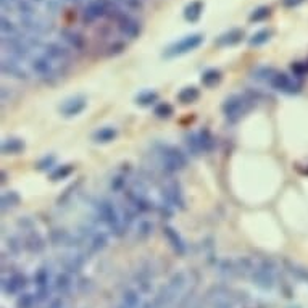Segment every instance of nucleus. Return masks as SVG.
Instances as JSON below:
<instances>
[{
	"label": "nucleus",
	"instance_id": "obj_1",
	"mask_svg": "<svg viewBox=\"0 0 308 308\" xmlns=\"http://www.w3.org/2000/svg\"><path fill=\"white\" fill-rule=\"evenodd\" d=\"M94 210H96L97 224L102 223L110 231V234L121 238L126 228H124L121 213L116 208V205L108 199H99L97 202H94Z\"/></svg>",
	"mask_w": 308,
	"mask_h": 308
},
{
	"label": "nucleus",
	"instance_id": "obj_2",
	"mask_svg": "<svg viewBox=\"0 0 308 308\" xmlns=\"http://www.w3.org/2000/svg\"><path fill=\"white\" fill-rule=\"evenodd\" d=\"M187 284H189L187 273H184V271L174 273L171 276V279L168 281L167 286H163L155 295V299L152 302L153 308H170L177 299H181V295L186 291Z\"/></svg>",
	"mask_w": 308,
	"mask_h": 308
},
{
	"label": "nucleus",
	"instance_id": "obj_3",
	"mask_svg": "<svg viewBox=\"0 0 308 308\" xmlns=\"http://www.w3.org/2000/svg\"><path fill=\"white\" fill-rule=\"evenodd\" d=\"M157 155L160 165L167 173H177L187 167V157L174 145L160 144Z\"/></svg>",
	"mask_w": 308,
	"mask_h": 308
},
{
	"label": "nucleus",
	"instance_id": "obj_4",
	"mask_svg": "<svg viewBox=\"0 0 308 308\" xmlns=\"http://www.w3.org/2000/svg\"><path fill=\"white\" fill-rule=\"evenodd\" d=\"M276 270L277 266L271 258L262 260L250 276L253 286H257L262 291H271L276 286Z\"/></svg>",
	"mask_w": 308,
	"mask_h": 308
},
{
	"label": "nucleus",
	"instance_id": "obj_5",
	"mask_svg": "<svg viewBox=\"0 0 308 308\" xmlns=\"http://www.w3.org/2000/svg\"><path fill=\"white\" fill-rule=\"evenodd\" d=\"M204 39H205L204 34H199V33L184 35L182 39L168 45L163 52V57L165 58H176V57L186 55V53H189V52H194L195 49H199V47L204 44Z\"/></svg>",
	"mask_w": 308,
	"mask_h": 308
},
{
	"label": "nucleus",
	"instance_id": "obj_6",
	"mask_svg": "<svg viewBox=\"0 0 308 308\" xmlns=\"http://www.w3.org/2000/svg\"><path fill=\"white\" fill-rule=\"evenodd\" d=\"M205 302L213 308H233L239 304L238 292H233L226 286H213L205 295Z\"/></svg>",
	"mask_w": 308,
	"mask_h": 308
},
{
	"label": "nucleus",
	"instance_id": "obj_7",
	"mask_svg": "<svg viewBox=\"0 0 308 308\" xmlns=\"http://www.w3.org/2000/svg\"><path fill=\"white\" fill-rule=\"evenodd\" d=\"M250 102H253L252 99H248L245 96H239V94H233V96H229L224 100L221 110L229 123H238L245 115V111L250 106Z\"/></svg>",
	"mask_w": 308,
	"mask_h": 308
},
{
	"label": "nucleus",
	"instance_id": "obj_8",
	"mask_svg": "<svg viewBox=\"0 0 308 308\" xmlns=\"http://www.w3.org/2000/svg\"><path fill=\"white\" fill-rule=\"evenodd\" d=\"M18 226L21 228L23 234V242H25V248L31 253H40L45 250V239L40 236L37 231L34 229V223L29 218H23L18 221Z\"/></svg>",
	"mask_w": 308,
	"mask_h": 308
},
{
	"label": "nucleus",
	"instance_id": "obj_9",
	"mask_svg": "<svg viewBox=\"0 0 308 308\" xmlns=\"http://www.w3.org/2000/svg\"><path fill=\"white\" fill-rule=\"evenodd\" d=\"M28 63H29V69H31L37 78L44 79V81H53L62 74V71L58 69L55 65L44 55V53L33 55V58Z\"/></svg>",
	"mask_w": 308,
	"mask_h": 308
},
{
	"label": "nucleus",
	"instance_id": "obj_10",
	"mask_svg": "<svg viewBox=\"0 0 308 308\" xmlns=\"http://www.w3.org/2000/svg\"><path fill=\"white\" fill-rule=\"evenodd\" d=\"M39 52L44 53L60 71H63L69 65V60H71L69 47H67L62 42H45Z\"/></svg>",
	"mask_w": 308,
	"mask_h": 308
},
{
	"label": "nucleus",
	"instance_id": "obj_11",
	"mask_svg": "<svg viewBox=\"0 0 308 308\" xmlns=\"http://www.w3.org/2000/svg\"><path fill=\"white\" fill-rule=\"evenodd\" d=\"M53 279H55V277L52 276V270L47 265L39 266V268L35 270V273L33 276V282L35 286L34 294H35V297H37L39 304H42V302H45L47 299H49V295L52 292Z\"/></svg>",
	"mask_w": 308,
	"mask_h": 308
},
{
	"label": "nucleus",
	"instance_id": "obj_12",
	"mask_svg": "<svg viewBox=\"0 0 308 308\" xmlns=\"http://www.w3.org/2000/svg\"><path fill=\"white\" fill-rule=\"evenodd\" d=\"M160 194H162L163 204L173 206V208H179V210L186 208L184 194H182V189L176 181H173V179L165 181L162 184V189H160Z\"/></svg>",
	"mask_w": 308,
	"mask_h": 308
},
{
	"label": "nucleus",
	"instance_id": "obj_13",
	"mask_svg": "<svg viewBox=\"0 0 308 308\" xmlns=\"http://www.w3.org/2000/svg\"><path fill=\"white\" fill-rule=\"evenodd\" d=\"M126 204L131 206L136 213H150L155 210V204L152 202L147 191H139V189H129L124 192Z\"/></svg>",
	"mask_w": 308,
	"mask_h": 308
},
{
	"label": "nucleus",
	"instance_id": "obj_14",
	"mask_svg": "<svg viewBox=\"0 0 308 308\" xmlns=\"http://www.w3.org/2000/svg\"><path fill=\"white\" fill-rule=\"evenodd\" d=\"M29 281L26 274L20 273V271H15L8 276L2 277V292L5 295H20L28 289Z\"/></svg>",
	"mask_w": 308,
	"mask_h": 308
},
{
	"label": "nucleus",
	"instance_id": "obj_15",
	"mask_svg": "<svg viewBox=\"0 0 308 308\" xmlns=\"http://www.w3.org/2000/svg\"><path fill=\"white\" fill-rule=\"evenodd\" d=\"M23 62L16 60V58H11L8 55H2V63H0V69H2L3 76H8V78H15L20 81H28L29 79V73L28 69L23 68Z\"/></svg>",
	"mask_w": 308,
	"mask_h": 308
},
{
	"label": "nucleus",
	"instance_id": "obj_16",
	"mask_svg": "<svg viewBox=\"0 0 308 308\" xmlns=\"http://www.w3.org/2000/svg\"><path fill=\"white\" fill-rule=\"evenodd\" d=\"M87 262V252L86 250H71L67 255L60 258V265L63 266L65 271H68L71 274H76L84 268Z\"/></svg>",
	"mask_w": 308,
	"mask_h": 308
},
{
	"label": "nucleus",
	"instance_id": "obj_17",
	"mask_svg": "<svg viewBox=\"0 0 308 308\" xmlns=\"http://www.w3.org/2000/svg\"><path fill=\"white\" fill-rule=\"evenodd\" d=\"M270 86L276 89V91H279L282 94H287V96H294V94H299L300 92V82L297 79L291 78L289 74L286 73H276L274 78L271 79Z\"/></svg>",
	"mask_w": 308,
	"mask_h": 308
},
{
	"label": "nucleus",
	"instance_id": "obj_18",
	"mask_svg": "<svg viewBox=\"0 0 308 308\" xmlns=\"http://www.w3.org/2000/svg\"><path fill=\"white\" fill-rule=\"evenodd\" d=\"M118 31L126 39H136L140 34V23L129 13H124L116 20Z\"/></svg>",
	"mask_w": 308,
	"mask_h": 308
},
{
	"label": "nucleus",
	"instance_id": "obj_19",
	"mask_svg": "<svg viewBox=\"0 0 308 308\" xmlns=\"http://www.w3.org/2000/svg\"><path fill=\"white\" fill-rule=\"evenodd\" d=\"M86 106H87V100L82 96H76V97L65 100L60 105V113L65 118H73V116L81 115L82 111L86 110Z\"/></svg>",
	"mask_w": 308,
	"mask_h": 308
},
{
	"label": "nucleus",
	"instance_id": "obj_20",
	"mask_svg": "<svg viewBox=\"0 0 308 308\" xmlns=\"http://www.w3.org/2000/svg\"><path fill=\"white\" fill-rule=\"evenodd\" d=\"M163 236L167 238L168 244L174 250V253H177L179 257H184L186 255V253H187V244L184 242V239H182V236L177 233L174 228L165 226L163 228Z\"/></svg>",
	"mask_w": 308,
	"mask_h": 308
},
{
	"label": "nucleus",
	"instance_id": "obj_21",
	"mask_svg": "<svg viewBox=\"0 0 308 308\" xmlns=\"http://www.w3.org/2000/svg\"><path fill=\"white\" fill-rule=\"evenodd\" d=\"M60 40H63V44L69 47L71 50H82L86 47V40L84 37L76 33L74 29H68V28H63L60 29Z\"/></svg>",
	"mask_w": 308,
	"mask_h": 308
},
{
	"label": "nucleus",
	"instance_id": "obj_22",
	"mask_svg": "<svg viewBox=\"0 0 308 308\" xmlns=\"http://www.w3.org/2000/svg\"><path fill=\"white\" fill-rule=\"evenodd\" d=\"M53 289L60 295H69L74 289V277L68 271H62L53 279Z\"/></svg>",
	"mask_w": 308,
	"mask_h": 308
},
{
	"label": "nucleus",
	"instance_id": "obj_23",
	"mask_svg": "<svg viewBox=\"0 0 308 308\" xmlns=\"http://www.w3.org/2000/svg\"><path fill=\"white\" fill-rule=\"evenodd\" d=\"M242 39H244V31L239 28H233V29H229V31L223 33L221 35H218L215 44L218 47H233V45H238Z\"/></svg>",
	"mask_w": 308,
	"mask_h": 308
},
{
	"label": "nucleus",
	"instance_id": "obj_24",
	"mask_svg": "<svg viewBox=\"0 0 308 308\" xmlns=\"http://www.w3.org/2000/svg\"><path fill=\"white\" fill-rule=\"evenodd\" d=\"M216 271H218V274L226 281H233V279H236V277H239L238 276V266H236V260H233V258L220 260L218 265H216Z\"/></svg>",
	"mask_w": 308,
	"mask_h": 308
},
{
	"label": "nucleus",
	"instance_id": "obj_25",
	"mask_svg": "<svg viewBox=\"0 0 308 308\" xmlns=\"http://www.w3.org/2000/svg\"><path fill=\"white\" fill-rule=\"evenodd\" d=\"M134 282L137 286V291L140 294H150L153 289V277L147 270H137L134 274Z\"/></svg>",
	"mask_w": 308,
	"mask_h": 308
},
{
	"label": "nucleus",
	"instance_id": "obj_26",
	"mask_svg": "<svg viewBox=\"0 0 308 308\" xmlns=\"http://www.w3.org/2000/svg\"><path fill=\"white\" fill-rule=\"evenodd\" d=\"M116 136H118V129L115 126H103L99 128L92 134V140L97 142V144H108V142L116 139Z\"/></svg>",
	"mask_w": 308,
	"mask_h": 308
},
{
	"label": "nucleus",
	"instance_id": "obj_27",
	"mask_svg": "<svg viewBox=\"0 0 308 308\" xmlns=\"http://www.w3.org/2000/svg\"><path fill=\"white\" fill-rule=\"evenodd\" d=\"M25 150V140L18 137H8L2 140V153L3 155H18Z\"/></svg>",
	"mask_w": 308,
	"mask_h": 308
},
{
	"label": "nucleus",
	"instance_id": "obj_28",
	"mask_svg": "<svg viewBox=\"0 0 308 308\" xmlns=\"http://www.w3.org/2000/svg\"><path fill=\"white\" fill-rule=\"evenodd\" d=\"M236 266H238L239 277H250L257 268V263L253 262L250 257H240V258H236Z\"/></svg>",
	"mask_w": 308,
	"mask_h": 308
},
{
	"label": "nucleus",
	"instance_id": "obj_29",
	"mask_svg": "<svg viewBox=\"0 0 308 308\" xmlns=\"http://www.w3.org/2000/svg\"><path fill=\"white\" fill-rule=\"evenodd\" d=\"M202 11H204V2L202 0H194L187 5L184 8V18L186 21L189 23H197L200 20V16H202Z\"/></svg>",
	"mask_w": 308,
	"mask_h": 308
},
{
	"label": "nucleus",
	"instance_id": "obj_30",
	"mask_svg": "<svg viewBox=\"0 0 308 308\" xmlns=\"http://www.w3.org/2000/svg\"><path fill=\"white\" fill-rule=\"evenodd\" d=\"M120 305L124 308H140V292L136 289H126L121 295Z\"/></svg>",
	"mask_w": 308,
	"mask_h": 308
},
{
	"label": "nucleus",
	"instance_id": "obj_31",
	"mask_svg": "<svg viewBox=\"0 0 308 308\" xmlns=\"http://www.w3.org/2000/svg\"><path fill=\"white\" fill-rule=\"evenodd\" d=\"M184 142H186V147H187V152L191 153L192 157H199L202 155V145H200V139H199V134L197 133H189L186 134L184 137Z\"/></svg>",
	"mask_w": 308,
	"mask_h": 308
},
{
	"label": "nucleus",
	"instance_id": "obj_32",
	"mask_svg": "<svg viewBox=\"0 0 308 308\" xmlns=\"http://www.w3.org/2000/svg\"><path fill=\"white\" fill-rule=\"evenodd\" d=\"M199 97H200V91L195 86H187L184 89H181V92L177 94V100L184 105L197 102Z\"/></svg>",
	"mask_w": 308,
	"mask_h": 308
},
{
	"label": "nucleus",
	"instance_id": "obj_33",
	"mask_svg": "<svg viewBox=\"0 0 308 308\" xmlns=\"http://www.w3.org/2000/svg\"><path fill=\"white\" fill-rule=\"evenodd\" d=\"M223 79L221 76V71L220 69H215V68H210L202 73V78H200V81H202V84L205 87H215L216 84H220Z\"/></svg>",
	"mask_w": 308,
	"mask_h": 308
},
{
	"label": "nucleus",
	"instance_id": "obj_34",
	"mask_svg": "<svg viewBox=\"0 0 308 308\" xmlns=\"http://www.w3.org/2000/svg\"><path fill=\"white\" fill-rule=\"evenodd\" d=\"M197 134H199V139H200V145H202V152L210 153L216 145L215 137H213V134L210 133V129L204 128V129H200Z\"/></svg>",
	"mask_w": 308,
	"mask_h": 308
},
{
	"label": "nucleus",
	"instance_id": "obj_35",
	"mask_svg": "<svg viewBox=\"0 0 308 308\" xmlns=\"http://www.w3.org/2000/svg\"><path fill=\"white\" fill-rule=\"evenodd\" d=\"M286 268L294 279H297L300 282H308V268H304V266L292 262H286Z\"/></svg>",
	"mask_w": 308,
	"mask_h": 308
},
{
	"label": "nucleus",
	"instance_id": "obj_36",
	"mask_svg": "<svg viewBox=\"0 0 308 308\" xmlns=\"http://www.w3.org/2000/svg\"><path fill=\"white\" fill-rule=\"evenodd\" d=\"M202 304H204V300L195 294V291H191V292H187L184 297L179 299V307L177 308H202Z\"/></svg>",
	"mask_w": 308,
	"mask_h": 308
},
{
	"label": "nucleus",
	"instance_id": "obj_37",
	"mask_svg": "<svg viewBox=\"0 0 308 308\" xmlns=\"http://www.w3.org/2000/svg\"><path fill=\"white\" fill-rule=\"evenodd\" d=\"M74 167L73 165H60V167H55L50 171V179L52 181H62L67 179L71 174H73Z\"/></svg>",
	"mask_w": 308,
	"mask_h": 308
},
{
	"label": "nucleus",
	"instance_id": "obj_38",
	"mask_svg": "<svg viewBox=\"0 0 308 308\" xmlns=\"http://www.w3.org/2000/svg\"><path fill=\"white\" fill-rule=\"evenodd\" d=\"M277 71L271 67H258L255 71L252 73V78L257 81H263V82H271V79L274 78V74Z\"/></svg>",
	"mask_w": 308,
	"mask_h": 308
},
{
	"label": "nucleus",
	"instance_id": "obj_39",
	"mask_svg": "<svg viewBox=\"0 0 308 308\" xmlns=\"http://www.w3.org/2000/svg\"><path fill=\"white\" fill-rule=\"evenodd\" d=\"M158 102V94L155 91H142L136 96V103L139 106H150Z\"/></svg>",
	"mask_w": 308,
	"mask_h": 308
},
{
	"label": "nucleus",
	"instance_id": "obj_40",
	"mask_svg": "<svg viewBox=\"0 0 308 308\" xmlns=\"http://www.w3.org/2000/svg\"><path fill=\"white\" fill-rule=\"evenodd\" d=\"M153 223L150 220H147V218H142L139 220L137 226H136V236H137L139 239H147L149 236H152L153 233Z\"/></svg>",
	"mask_w": 308,
	"mask_h": 308
},
{
	"label": "nucleus",
	"instance_id": "obj_41",
	"mask_svg": "<svg viewBox=\"0 0 308 308\" xmlns=\"http://www.w3.org/2000/svg\"><path fill=\"white\" fill-rule=\"evenodd\" d=\"M0 204H2V211H7L8 208H13V206L20 204V195H18L15 191H7L2 194Z\"/></svg>",
	"mask_w": 308,
	"mask_h": 308
},
{
	"label": "nucleus",
	"instance_id": "obj_42",
	"mask_svg": "<svg viewBox=\"0 0 308 308\" xmlns=\"http://www.w3.org/2000/svg\"><path fill=\"white\" fill-rule=\"evenodd\" d=\"M37 304V297H35V294L31 292H23L16 299V308H35Z\"/></svg>",
	"mask_w": 308,
	"mask_h": 308
},
{
	"label": "nucleus",
	"instance_id": "obj_43",
	"mask_svg": "<svg viewBox=\"0 0 308 308\" xmlns=\"http://www.w3.org/2000/svg\"><path fill=\"white\" fill-rule=\"evenodd\" d=\"M270 39H271L270 29H260V31H257L250 39H248V44H250V47H260V45L268 42Z\"/></svg>",
	"mask_w": 308,
	"mask_h": 308
},
{
	"label": "nucleus",
	"instance_id": "obj_44",
	"mask_svg": "<svg viewBox=\"0 0 308 308\" xmlns=\"http://www.w3.org/2000/svg\"><path fill=\"white\" fill-rule=\"evenodd\" d=\"M7 247H8L10 253H13V255H20V253L23 252V248H25V242H23V238L13 234L7 239Z\"/></svg>",
	"mask_w": 308,
	"mask_h": 308
},
{
	"label": "nucleus",
	"instance_id": "obj_45",
	"mask_svg": "<svg viewBox=\"0 0 308 308\" xmlns=\"http://www.w3.org/2000/svg\"><path fill=\"white\" fill-rule=\"evenodd\" d=\"M153 113H155L157 118H170L174 115V108H173V105L168 102H160L155 105V108H153Z\"/></svg>",
	"mask_w": 308,
	"mask_h": 308
},
{
	"label": "nucleus",
	"instance_id": "obj_46",
	"mask_svg": "<svg viewBox=\"0 0 308 308\" xmlns=\"http://www.w3.org/2000/svg\"><path fill=\"white\" fill-rule=\"evenodd\" d=\"M126 184H128V176H124V174H116L110 179V189L116 194L124 192Z\"/></svg>",
	"mask_w": 308,
	"mask_h": 308
},
{
	"label": "nucleus",
	"instance_id": "obj_47",
	"mask_svg": "<svg viewBox=\"0 0 308 308\" xmlns=\"http://www.w3.org/2000/svg\"><path fill=\"white\" fill-rule=\"evenodd\" d=\"M270 15H271V10L268 7H258V8H255L250 13V16H248V21H250V23H262Z\"/></svg>",
	"mask_w": 308,
	"mask_h": 308
},
{
	"label": "nucleus",
	"instance_id": "obj_48",
	"mask_svg": "<svg viewBox=\"0 0 308 308\" xmlns=\"http://www.w3.org/2000/svg\"><path fill=\"white\" fill-rule=\"evenodd\" d=\"M308 62H297L292 65V71H294V76H297V78H302V76H305L308 73Z\"/></svg>",
	"mask_w": 308,
	"mask_h": 308
},
{
	"label": "nucleus",
	"instance_id": "obj_49",
	"mask_svg": "<svg viewBox=\"0 0 308 308\" xmlns=\"http://www.w3.org/2000/svg\"><path fill=\"white\" fill-rule=\"evenodd\" d=\"M53 163H55V157L47 155V157H44L42 160H40L37 165H35V168H37V170H49L50 167H53Z\"/></svg>",
	"mask_w": 308,
	"mask_h": 308
},
{
	"label": "nucleus",
	"instance_id": "obj_50",
	"mask_svg": "<svg viewBox=\"0 0 308 308\" xmlns=\"http://www.w3.org/2000/svg\"><path fill=\"white\" fill-rule=\"evenodd\" d=\"M302 2H304V0H282V5L287 8H294V7H297V5H300Z\"/></svg>",
	"mask_w": 308,
	"mask_h": 308
},
{
	"label": "nucleus",
	"instance_id": "obj_51",
	"mask_svg": "<svg viewBox=\"0 0 308 308\" xmlns=\"http://www.w3.org/2000/svg\"><path fill=\"white\" fill-rule=\"evenodd\" d=\"M47 308H65V304H63L62 299H53L50 302V305L47 307Z\"/></svg>",
	"mask_w": 308,
	"mask_h": 308
}]
</instances>
